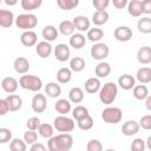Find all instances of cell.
Masks as SVG:
<instances>
[{
  "mask_svg": "<svg viewBox=\"0 0 151 151\" xmlns=\"http://www.w3.org/2000/svg\"><path fill=\"white\" fill-rule=\"evenodd\" d=\"M45 93L50 98H58L61 94V87L57 83H53V81L47 83L45 85Z\"/></svg>",
  "mask_w": 151,
  "mask_h": 151,
  "instance_id": "cell-30",
  "label": "cell"
},
{
  "mask_svg": "<svg viewBox=\"0 0 151 151\" xmlns=\"http://www.w3.org/2000/svg\"><path fill=\"white\" fill-rule=\"evenodd\" d=\"M142 9L144 14H151V0H142Z\"/></svg>",
  "mask_w": 151,
  "mask_h": 151,
  "instance_id": "cell-51",
  "label": "cell"
},
{
  "mask_svg": "<svg viewBox=\"0 0 151 151\" xmlns=\"http://www.w3.org/2000/svg\"><path fill=\"white\" fill-rule=\"evenodd\" d=\"M18 86H19V81L14 77H5L1 80V87L8 94H13L18 90Z\"/></svg>",
  "mask_w": 151,
  "mask_h": 151,
  "instance_id": "cell-17",
  "label": "cell"
},
{
  "mask_svg": "<svg viewBox=\"0 0 151 151\" xmlns=\"http://www.w3.org/2000/svg\"><path fill=\"white\" fill-rule=\"evenodd\" d=\"M73 146V137L70 133H59L47 142L50 151H70Z\"/></svg>",
  "mask_w": 151,
  "mask_h": 151,
  "instance_id": "cell-1",
  "label": "cell"
},
{
  "mask_svg": "<svg viewBox=\"0 0 151 151\" xmlns=\"http://www.w3.org/2000/svg\"><path fill=\"white\" fill-rule=\"evenodd\" d=\"M41 35H42V38H44L45 41L51 42V41H54V40L58 38L59 31H58V28H57L55 26H53V25H46V26L42 28V31H41Z\"/></svg>",
  "mask_w": 151,
  "mask_h": 151,
  "instance_id": "cell-19",
  "label": "cell"
},
{
  "mask_svg": "<svg viewBox=\"0 0 151 151\" xmlns=\"http://www.w3.org/2000/svg\"><path fill=\"white\" fill-rule=\"evenodd\" d=\"M55 77H57L58 83H60V84H67L72 79V71H71L70 67H61V68H59L57 71Z\"/></svg>",
  "mask_w": 151,
  "mask_h": 151,
  "instance_id": "cell-28",
  "label": "cell"
},
{
  "mask_svg": "<svg viewBox=\"0 0 151 151\" xmlns=\"http://www.w3.org/2000/svg\"><path fill=\"white\" fill-rule=\"evenodd\" d=\"M137 28L143 34L151 33V18H149V17L140 18L138 20V22H137Z\"/></svg>",
  "mask_w": 151,
  "mask_h": 151,
  "instance_id": "cell-37",
  "label": "cell"
},
{
  "mask_svg": "<svg viewBox=\"0 0 151 151\" xmlns=\"http://www.w3.org/2000/svg\"><path fill=\"white\" fill-rule=\"evenodd\" d=\"M93 124H94V122H93V118L91 116H87V117H85V118H83V119H80V120L77 122L78 127L80 130H84V131H87V130L92 129L93 127Z\"/></svg>",
  "mask_w": 151,
  "mask_h": 151,
  "instance_id": "cell-42",
  "label": "cell"
},
{
  "mask_svg": "<svg viewBox=\"0 0 151 151\" xmlns=\"http://www.w3.org/2000/svg\"><path fill=\"white\" fill-rule=\"evenodd\" d=\"M94 73L97 76V78H105L111 73V65L109 63L105 61H100L98 63V65L94 68Z\"/></svg>",
  "mask_w": 151,
  "mask_h": 151,
  "instance_id": "cell-33",
  "label": "cell"
},
{
  "mask_svg": "<svg viewBox=\"0 0 151 151\" xmlns=\"http://www.w3.org/2000/svg\"><path fill=\"white\" fill-rule=\"evenodd\" d=\"M40 119L38 117H31L27 122H26V127L27 130H32V131H37L40 126Z\"/></svg>",
  "mask_w": 151,
  "mask_h": 151,
  "instance_id": "cell-47",
  "label": "cell"
},
{
  "mask_svg": "<svg viewBox=\"0 0 151 151\" xmlns=\"http://www.w3.org/2000/svg\"><path fill=\"white\" fill-rule=\"evenodd\" d=\"M105 151H117V150H114V149H106Z\"/></svg>",
  "mask_w": 151,
  "mask_h": 151,
  "instance_id": "cell-57",
  "label": "cell"
},
{
  "mask_svg": "<svg viewBox=\"0 0 151 151\" xmlns=\"http://www.w3.org/2000/svg\"><path fill=\"white\" fill-rule=\"evenodd\" d=\"M9 150L11 151H26L27 150V144L24 139L13 138L9 142Z\"/></svg>",
  "mask_w": 151,
  "mask_h": 151,
  "instance_id": "cell-40",
  "label": "cell"
},
{
  "mask_svg": "<svg viewBox=\"0 0 151 151\" xmlns=\"http://www.w3.org/2000/svg\"><path fill=\"white\" fill-rule=\"evenodd\" d=\"M8 111H9V106H8L6 98L0 99V116H5Z\"/></svg>",
  "mask_w": 151,
  "mask_h": 151,
  "instance_id": "cell-50",
  "label": "cell"
},
{
  "mask_svg": "<svg viewBox=\"0 0 151 151\" xmlns=\"http://www.w3.org/2000/svg\"><path fill=\"white\" fill-rule=\"evenodd\" d=\"M112 4H113V6H114L117 9H122V8H124V7L127 6L129 1H127V0H113Z\"/></svg>",
  "mask_w": 151,
  "mask_h": 151,
  "instance_id": "cell-53",
  "label": "cell"
},
{
  "mask_svg": "<svg viewBox=\"0 0 151 151\" xmlns=\"http://www.w3.org/2000/svg\"><path fill=\"white\" fill-rule=\"evenodd\" d=\"M31 106H32V110L35 113H42L46 110V107H47L46 96L41 94V93L34 94L33 98H32V101H31Z\"/></svg>",
  "mask_w": 151,
  "mask_h": 151,
  "instance_id": "cell-8",
  "label": "cell"
},
{
  "mask_svg": "<svg viewBox=\"0 0 151 151\" xmlns=\"http://www.w3.org/2000/svg\"><path fill=\"white\" fill-rule=\"evenodd\" d=\"M53 126L58 132L61 133H68L71 131H73L76 123L73 120V118H70L67 116H58L54 118L53 120Z\"/></svg>",
  "mask_w": 151,
  "mask_h": 151,
  "instance_id": "cell-6",
  "label": "cell"
},
{
  "mask_svg": "<svg viewBox=\"0 0 151 151\" xmlns=\"http://www.w3.org/2000/svg\"><path fill=\"white\" fill-rule=\"evenodd\" d=\"M38 134L35 131H32V130H27L25 133H24V140L26 142L27 145H33L34 143H37L38 140Z\"/></svg>",
  "mask_w": 151,
  "mask_h": 151,
  "instance_id": "cell-43",
  "label": "cell"
},
{
  "mask_svg": "<svg viewBox=\"0 0 151 151\" xmlns=\"http://www.w3.org/2000/svg\"><path fill=\"white\" fill-rule=\"evenodd\" d=\"M86 151H103V144L98 139H91L86 144Z\"/></svg>",
  "mask_w": 151,
  "mask_h": 151,
  "instance_id": "cell-46",
  "label": "cell"
},
{
  "mask_svg": "<svg viewBox=\"0 0 151 151\" xmlns=\"http://www.w3.org/2000/svg\"><path fill=\"white\" fill-rule=\"evenodd\" d=\"M73 24H74V27L76 29L79 31V33H83V32H88L90 31V25H91V21L85 15H76L73 18Z\"/></svg>",
  "mask_w": 151,
  "mask_h": 151,
  "instance_id": "cell-13",
  "label": "cell"
},
{
  "mask_svg": "<svg viewBox=\"0 0 151 151\" xmlns=\"http://www.w3.org/2000/svg\"><path fill=\"white\" fill-rule=\"evenodd\" d=\"M137 60L142 65L151 64V47L150 46H142L137 51Z\"/></svg>",
  "mask_w": 151,
  "mask_h": 151,
  "instance_id": "cell-21",
  "label": "cell"
},
{
  "mask_svg": "<svg viewBox=\"0 0 151 151\" xmlns=\"http://www.w3.org/2000/svg\"><path fill=\"white\" fill-rule=\"evenodd\" d=\"M54 109L61 116H66L71 111V101L68 99H65V98L58 99L54 104Z\"/></svg>",
  "mask_w": 151,
  "mask_h": 151,
  "instance_id": "cell-26",
  "label": "cell"
},
{
  "mask_svg": "<svg viewBox=\"0 0 151 151\" xmlns=\"http://www.w3.org/2000/svg\"><path fill=\"white\" fill-rule=\"evenodd\" d=\"M68 44L74 50H80L86 44V37L83 33H74V34L71 35V38L68 40Z\"/></svg>",
  "mask_w": 151,
  "mask_h": 151,
  "instance_id": "cell-22",
  "label": "cell"
},
{
  "mask_svg": "<svg viewBox=\"0 0 151 151\" xmlns=\"http://www.w3.org/2000/svg\"><path fill=\"white\" fill-rule=\"evenodd\" d=\"M139 126L144 130H151V114H145L139 119Z\"/></svg>",
  "mask_w": 151,
  "mask_h": 151,
  "instance_id": "cell-49",
  "label": "cell"
},
{
  "mask_svg": "<svg viewBox=\"0 0 151 151\" xmlns=\"http://www.w3.org/2000/svg\"><path fill=\"white\" fill-rule=\"evenodd\" d=\"M145 145H146V147L151 151V136L147 137V139H146V142H145Z\"/></svg>",
  "mask_w": 151,
  "mask_h": 151,
  "instance_id": "cell-55",
  "label": "cell"
},
{
  "mask_svg": "<svg viewBox=\"0 0 151 151\" xmlns=\"http://www.w3.org/2000/svg\"><path fill=\"white\" fill-rule=\"evenodd\" d=\"M136 79L143 85L151 83V67L147 66L140 67L136 73Z\"/></svg>",
  "mask_w": 151,
  "mask_h": 151,
  "instance_id": "cell-23",
  "label": "cell"
},
{
  "mask_svg": "<svg viewBox=\"0 0 151 151\" xmlns=\"http://www.w3.org/2000/svg\"><path fill=\"white\" fill-rule=\"evenodd\" d=\"M5 4L8 5V6H13V5H17L18 1L17 0H13V1H8V0H5Z\"/></svg>",
  "mask_w": 151,
  "mask_h": 151,
  "instance_id": "cell-56",
  "label": "cell"
},
{
  "mask_svg": "<svg viewBox=\"0 0 151 151\" xmlns=\"http://www.w3.org/2000/svg\"><path fill=\"white\" fill-rule=\"evenodd\" d=\"M118 86L124 91L133 90V87L136 86V78L129 73L122 74L118 78Z\"/></svg>",
  "mask_w": 151,
  "mask_h": 151,
  "instance_id": "cell-11",
  "label": "cell"
},
{
  "mask_svg": "<svg viewBox=\"0 0 151 151\" xmlns=\"http://www.w3.org/2000/svg\"><path fill=\"white\" fill-rule=\"evenodd\" d=\"M145 106H146L147 111H150V112H151V94L145 99Z\"/></svg>",
  "mask_w": 151,
  "mask_h": 151,
  "instance_id": "cell-54",
  "label": "cell"
},
{
  "mask_svg": "<svg viewBox=\"0 0 151 151\" xmlns=\"http://www.w3.org/2000/svg\"><path fill=\"white\" fill-rule=\"evenodd\" d=\"M85 59L81 57H73L70 59V68L72 72H81L85 68Z\"/></svg>",
  "mask_w": 151,
  "mask_h": 151,
  "instance_id": "cell-34",
  "label": "cell"
},
{
  "mask_svg": "<svg viewBox=\"0 0 151 151\" xmlns=\"http://www.w3.org/2000/svg\"><path fill=\"white\" fill-rule=\"evenodd\" d=\"M83 99H84V91H83L81 87L76 86V87H72L70 90V92H68V100L71 103L79 104V103L83 101Z\"/></svg>",
  "mask_w": 151,
  "mask_h": 151,
  "instance_id": "cell-31",
  "label": "cell"
},
{
  "mask_svg": "<svg viewBox=\"0 0 151 151\" xmlns=\"http://www.w3.org/2000/svg\"><path fill=\"white\" fill-rule=\"evenodd\" d=\"M132 94L137 100H145L150 94H149V88L146 85H136L132 90Z\"/></svg>",
  "mask_w": 151,
  "mask_h": 151,
  "instance_id": "cell-32",
  "label": "cell"
},
{
  "mask_svg": "<svg viewBox=\"0 0 151 151\" xmlns=\"http://www.w3.org/2000/svg\"><path fill=\"white\" fill-rule=\"evenodd\" d=\"M19 85L24 90L31 92H39L42 87V80L34 74H24L19 79Z\"/></svg>",
  "mask_w": 151,
  "mask_h": 151,
  "instance_id": "cell-3",
  "label": "cell"
},
{
  "mask_svg": "<svg viewBox=\"0 0 151 151\" xmlns=\"http://www.w3.org/2000/svg\"><path fill=\"white\" fill-rule=\"evenodd\" d=\"M113 35H114V39L120 41V42H126V41H130L132 39V29L129 27V26H118L114 32H113Z\"/></svg>",
  "mask_w": 151,
  "mask_h": 151,
  "instance_id": "cell-10",
  "label": "cell"
},
{
  "mask_svg": "<svg viewBox=\"0 0 151 151\" xmlns=\"http://www.w3.org/2000/svg\"><path fill=\"white\" fill-rule=\"evenodd\" d=\"M54 126L51 125V124H47V123H42L40 124L39 129H38V133L39 136H41L42 138H52L54 136Z\"/></svg>",
  "mask_w": 151,
  "mask_h": 151,
  "instance_id": "cell-36",
  "label": "cell"
},
{
  "mask_svg": "<svg viewBox=\"0 0 151 151\" xmlns=\"http://www.w3.org/2000/svg\"><path fill=\"white\" fill-rule=\"evenodd\" d=\"M127 12L130 15L138 18L143 14V9H142V1L140 0H131L127 4Z\"/></svg>",
  "mask_w": 151,
  "mask_h": 151,
  "instance_id": "cell-27",
  "label": "cell"
},
{
  "mask_svg": "<svg viewBox=\"0 0 151 151\" xmlns=\"http://www.w3.org/2000/svg\"><path fill=\"white\" fill-rule=\"evenodd\" d=\"M79 5V0H57V6L64 11H71Z\"/></svg>",
  "mask_w": 151,
  "mask_h": 151,
  "instance_id": "cell-41",
  "label": "cell"
},
{
  "mask_svg": "<svg viewBox=\"0 0 151 151\" xmlns=\"http://www.w3.org/2000/svg\"><path fill=\"white\" fill-rule=\"evenodd\" d=\"M13 67H14V71L19 74H27L31 65H29V61L25 58V57H18L14 59V63H13Z\"/></svg>",
  "mask_w": 151,
  "mask_h": 151,
  "instance_id": "cell-16",
  "label": "cell"
},
{
  "mask_svg": "<svg viewBox=\"0 0 151 151\" xmlns=\"http://www.w3.org/2000/svg\"><path fill=\"white\" fill-rule=\"evenodd\" d=\"M53 50H54V48L52 47L51 42L45 41V40L39 41V42L37 44V46H35V53H37L40 58H42V59L48 58V57L52 54Z\"/></svg>",
  "mask_w": 151,
  "mask_h": 151,
  "instance_id": "cell-15",
  "label": "cell"
},
{
  "mask_svg": "<svg viewBox=\"0 0 151 151\" xmlns=\"http://www.w3.org/2000/svg\"><path fill=\"white\" fill-rule=\"evenodd\" d=\"M6 100L8 103V106H9V111L11 112L19 111L21 109V106H22V99L18 94H8L6 97Z\"/></svg>",
  "mask_w": 151,
  "mask_h": 151,
  "instance_id": "cell-25",
  "label": "cell"
},
{
  "mask_svg": "<svg viewBox=\"0 0 151 151\" xmlns=\"http://www.w3.org/2000/svg\"><path fill=\"white\" fill-rule=\"evenodd\" d=\"M53 54H54V58L58 61L64 63V61H67L70 59L71 50L66 44H58L53 50Z\"/></svg>",
  "mask_w": 151,
  "mask_h": 151,
  "instance_id": "cell-9",
  "label": "cell"
},
{
  "mask_svg": "<svg viewBox=\"0 0 151 151\" xmlns=\"http://www.w3.org/2000/svg\"><path fill=\"white\" fill-rule=\"evenodd\" d=\"M146 147L145 145V140H143L142 138H136L132 140L131 145H130V150L131 151H144Z\"/></svg>",
  "mask_w": 151,
  "mask_h": 151,
  "instance_id": "cell-44",
  "label": "cell"
},
{
  "mask_svg": "<svg viewBox=\"0 0 151 151\" xmlns=\"http://www.w3.org/2000/svg\"><path fill=\"white\" fill-rule=\"evenodd\" d=\"M140 130V126H139V122L137 120H127L123 124L122 126V132L124 136L126 137H131V136H134L139 132Z\"/></svg>",
  "mask_w": 151,
  "mask_h": 151,
  "instance_id": "cell-12",
  "label": "cell"
},
{
  "mask_svg": "<svg viewBox=\"0 0 151 151\" xmlns=\"http://www.w3.org/2000/svg\"><path fill=\"white\" fill-rule=\"evenodd\" d=\"M29 151H50L48 147H46L42 143H34L33 145H31L29 147Z\"/></svg>",
  "mask_w": 151,
  "mask_h": 151,
  "instance_id": "cell-52",
  "label": "cell"
},
{
  "mask_svg": "<svg viewBox=\"0 0 151 151\" xmlns=\"http://www.w3.org/2000/svg\"><path fill=\"white\" fill-rule=\"evenodd\" d=\"M15 25L24 32L33 31V28L38 25V18L33 13H22L15 18Z\"/></svg>",
  "mask_w": 151,
  "mask_h": 151,
  "instance_id": "cell-4",
  "label": "cell"
},
{
  "mask_svg": "<svg viewBox=\"0 0 151 151\" xmlns=\"http://www.w3.org/2000/svg\"><path fill=\"white\" fill-rule=\"evenodd\" d=\"M20 42L26 47L37 46L38 44V35L34 31H25L20 35Z\"/></svg>",
  "mask_w": 151,
  "mask_h": 151,
  "instance_id": "cell-14",
  "label": "cell"
},
{
  "mask_svg": "<svg viewBox=\"0 0 151 151\" xmlns=\"http://www.w3.org/2000/svg\"><path fill=\"white\" fill-rule=\"evenodd\" d=\"M21 8L25 9L26 12H31L34 9H38L42 5V0H21L20 1Z\"/></svg>",
  "mask_w": 151,
  "mask_h": 151,
  "instance_id": "cell-38",
  "label": "cell"
},
{
  "mask_svg": "<svg viewBox=\"0 0 151 151\" xmlns=\"http://www.w3.org/2000/svg\"><path fill=\"white\" fill-rule=\"evenodd\" d=\"M92 5L97 11H106L107 6L110 5V0H93Z\"/></svg>",
  "mask_w": 151,
  "mask_h": 151,
  "instance_id": "cell-48",
  "label": "cell"
},
{
  "mask_svg": "<svg viewBox=\"0 0 151 151\" xmlns=\"http://www.w3.org/2000/svg\"><path fill=\"white\" fill-rule=\"evenodd\" d=\"M58 31L63 35H72L74 34L76 27L72 20H63L58 26Z\"/></svg>",
  "mask_w": 151,
  "mask_h": 151,
  "instance_id": "cell-29",
  "label": "cell"
},
{
  "mask_svg": "<svg viewBox=\"0 0 151 151\" xmlns=\"http://www.w3.org/2000/svg\"><path fill=\"white\" fill-rule=\"evenodd\" d=\"M117 94H118V85L113 81H107L105 83L100 91L98 92V96H99V100L105 104V105H111L116 98H117Z\"/></svg>",
  "mask_w": 151,
  "mask_h": 151,
  "instance_id": "cell-2",
  "label": "cell"
},
{
  "mask_svg": "<svg viewBox=\"0 0 151 151\" xmlns=\"http://www.w3.org/2000/svg\"><path fill=\"white\" fill-rule=\"evenodd\" d=\"M109 13L107 11H96L92 15V22L96 27L103 26L109 21Z\"/></svg>",
  "mask_w": 151,
  "mask_h": 151,
  "instance_id": "cell-24",
  "label": "cell"
},
{
  "mask_svg": "<svg viewBox=\"0 0 151 151\" xmlns=\"http://www.w3.org/2000/svg\"><path fill=\"white\" fill-rule=\"evenodd\" d=\"M87 116H90L88 109L85 107V106H83V105H77V106L72 110V117H73V119H76L77 122L80 120V119H83V118H85V117H87Z\"/></svg>",
  "mask_w": 151,
  "mask_h": 151,
  "instance_id": "cell-39",
  "label": "cell"
},
{
  "mask_svg": "<svg viewBox=\"0 0 151 151\" xmlns=\"http://www.w3.org/2000/svg\"><path fill=\"white\" fill-rule=\"evenodd\" d=\"M86 38H87L90 41H92V42L97 44V42H99V41L104 38V31H103L101 28H99V27L90 28V31L87 32Z\"/></svg>",
  "mask_w": 151,
  "mask_h": 151,
  "instance_id": "cell-35",
  "label": "cell"
},
{
  "mask_svg": "<svg viewBox=\"0 0 151 151\" xmlns=\"http://www.w3.org/2000/svg\"><path fill=\"white\" fill-rule=\"evenodd\" d=\"M84 88H85V91H86L87 93H90V94H94V93L99 92L100 88H101V84H100L99 78H97V77H91V78H88V79L85 81V84H84Z\"/></svg>",
  "mask_w": 151,
  "mask_h": 151,
  "instance_id": "cell-18",
  "label": "cell"
},
{
  "mask_svg": "<svg viewBox=\"0 0 151 151\" xmlns=\"http://www.w3.org/2000/svg\"><path fill=\"white\" fill-rule=\"evenodd\" d=\"M123 118V111L117 106H107L101 111V119L107 124H117Z\"/></svg>",
  "mask_w": 151,
  "mask_h": 151,
  "instance_id": "cell-5",
  "label": "cell"
},
{
  "mask_svg": "<svg viewBox=\"0 0 151 151\" xmlns=\"http://www.w3.org/2000/svg\"><path fill=\"white\" fill-rule=\"evenodd\" d=\"M12 140V131L7 127H1L0 129V143L6 144Z\"/></svg>",
  "mask_w": 151,
  "mask_h": 151,
  "instance_id": "cell-45",
  "label": "cell"
},
{
  "mask_svg": "<svg viewBox=\"0 0 151 151\" xmlns=\"http://www.w3.org/2000/svg\"><path fill=\"white\" fill-rule=\"evenodd\" d=\"M14 15L12 11L0 9V26L4 28H9L14 22Z\"/></svg>",
  "mask_w": 151,
  "mask_h": 151,
  "instance_id": "cell-20",
  "label": "cell"
},
{
  "mask_svg": "<svg viewBox=\"0 0 151 151\" xmlns=\"http://www.w3.org/2000/svg\"><path fill=\"white\" fill-rule=\"evenodd\" d=\"M90 53H91V57H92L94 60L103 61L105 58L109 57V54H110V48H109V46H107L105 42H97V44H94V45L91 47Z\"/></svg>",
  "mask_w": 151,
  "mask_h": 151,
  "instance_id": "cell-7",
  "label": "cell"
}]
</instances>
